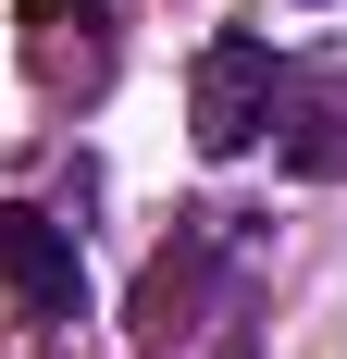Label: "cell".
<instances>
[{
    "mask_svg": "<svg viewBox=\"0 0 347 359\" xmlns=\"http://www.w3.org/2000/svg\"><path fill=\"white\" fill-rule=\"evenodd\" d=\"M37 13H63V0H37Z\"/></svg>",
    "mask_w": 347,
    "mask_h": 359,
    "instance_id": "5",
    "label": "cell"
},
{
    "mask_svg": "<svg viewBox=\"0 0 347 359\" xmlns=\"http://www.w3.org/2000/svg\"><path fill=\"white\" fill-rule=\"evenodd\" d=\"M261 260H273V223H248V211H186L174 248L149 260V285H137V347H149V359H186V334H211V359H248Z\"/></svg>",
    "mask_w": 347,
    "mask_h": 359,
    "instance_id": "1",
    "label": "cell"
},
{
    "mask_svg": "<svg viewBox=\"0 0 347 359\" xmlns=\"http://www.w3.org/2000/svg\"><path fill=\"white\" fill-rule=\"evenodd\" d=\"M273 161H285V174H310V186H335V174H347V74L285 62V100H273Z\"/></svg>",
    "mask_w": 347,
    "mask_h": 359,
    "instance_id": "4",
    "label": "cell"
},
{
    "mask_svg": "<svg viewBox=\"0 0 347 359\" xmlns=\"http://www.w3.org/2000/svg\"><path fill=\"white\" fill-rule=\"evenodd\" d=\"M273 100H285V50L273 37H211L199 74H186V137H199V161H236V149L273 137Z\"/></svg>",
    "mask_w": 347,
    "mask_h": 359,
    "instance_id": "2",
    "label": "cell"
},
{
    "mask_svg": "<svg viewBox=\"0 0 347 359\" xmlns=\"http://www.w3.org/2000/svg\"><path fill=\"white\" fill-rule=\"evenodd\" d=\"M0 310H13V323H74V310H87V248H74L63 211H37V198H0Z\"/></svg>",
    "mask_w": 347,
    "mask_h": 359,
    "instance_id": "3",
    "label": "cell"
}]
</instances>
